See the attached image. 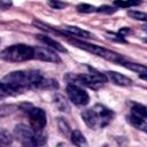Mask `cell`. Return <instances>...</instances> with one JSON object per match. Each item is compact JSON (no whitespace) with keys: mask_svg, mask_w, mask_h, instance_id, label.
Listing matches in <instances>:
<instances>
[{"mask_svg":"<svg viewBox=\"0 0 147 147\" xmlns=\"http://www.w3.org/2000/svg\"><path fill=\"white\" fill-rule=\"evenodd\" d=\"M42 75L38 70H18L6 75L2 82L16 93H21L23 88H37L38 83L42 79Z\"/></svg>","mask_w":147,"mask_h":147,"instance_id":"6da1fadb","label":"cell"},{"mask_svg":"<svg viewBox=\"0 0 147 147\" xmlns=\"http://www.w3.org/2000/svg\"><path fill=\"white\" fill-rule=\"evenodd\" d=\"M114 117V113L103 105H95L91 109H86L82 113V118L85 124L91 129L103 127L110 123Z\"/></svg>","mask_w":147,"mask_h":147,"instance_id":"7a4b0ae2","label":"cell"},{"mask_svg":"<svg viewBox=\"0 0 147 147\" xmlns=\"http://www.w3.org/2000/svg\"><path fill=\"white\" fill-rule=\"evenodd\" d=\"M88 69L90 74H68L65 76V80L68 82V84L84 85L93 90L99 88L103 83L107 82V77L105 74H101L93 68Z\"/></svg>","mask_w":147,"mask_h":147,"instance_id":"3957f363","label":"cell"},{"mask_svg":"<svg viewBox=\"0 0 147 147\" xmlns=\"http://www.w3.org/2000/svg\"><path fill=\"white\" fill-rule=\"evenodd\" d=\"M33 47L25 44H16L8 46L0 53V57L7 62H24L33 59Z\"/></svg>","mask_w":147,"mask_h":147,"instance_id":"277c9868","label":"cell"},{"mask_svg":"<svg viewBox=\"0 0 147 147\" xmlns=\"http://www.w3.org/2000/svg\"><path fill=\"white\" fill-rule=\"evenodd\" d=\"M14 136L23 146H40L46 142V138L41 132L34 131L25 124L16 125L14 129Z\"/></svg>","mask_w":147,"mask_h":147,"instance_id":"5b68a950","label":"cell"},{"mask_svg":"<svg viewBox=\"0 0 147 147\" xmlns=\"http://www.w3.org/2000/svg\"><path fill=\"white\" fill-rule=\"evenodd\" d=\"M71 44H74L75 46L79 47V48H83L87 52H91L100 57H103L108 61H111V62H116V63H121L124 57L118 54V53H115L110 49H107V48H103L101 46H96V45H92V44H87V42H84V41H80V40H70Z\"/></svg>","mask_w":147,"mask_h":147,"instance_id":"8992f818","label":"cell"},{"mask_svg":"<svg viewBox=\"0 0 147 147\" xmlns=\"http://www.w3.org/2000/svg\"><path fill=\"white\" fill-rule=\"evenodd\" d=\"M26 111L29 115L31 127L37 132H41L42 129L46 126V122H47L46 113L41 108H36V107H31Z\"/></svg>","mask_w":147,"mask_h":147,"instance_id":"52a82bcc","label":"cell"},{"mask_svg":"<svg viewBox=\"0 0 147 147\" xmlns=\"http://www.w3.org/2000/svg\"><path fill=\"white\" fill-rule=\"evenodd\" d=\"M67 94L69 99L77 106H85L90 101V96L86 91H84L79 85L68 84L67 86Z\"/></svg>","mask_w":147,"mask_h":147,"instance_id":"ba28073f","label":"cell"},{"mask_svg":"<svg viewBox=\"0 0 147 147\" xmlns=\"http://www.w3.org/2000/svg\"><path fill=\"white\" fill-rule=\"evenodd\" d=\"M34 56L36 59L45 62H52V63H59L61 62L60 56L52 49L46 48V47H33Z\"/></svg>","mask_w":147,"mask_h":147,"instance_id":"9c48e42d","label":"cell"},{"mask_svg":"<svg viewBox=\"0 0 147 147\" xmlns=\"http://www.w3.org/2000/svg\"><path fill=\"white\" fill-rule=\"evenodd\" d=\"M105 75L110 82H113L114 84L119 85V86H129L132 83V80L129 77H126L119 72H116V71H107Z\"/></svg>","mask_w":147,"mask_h":147,"instance_id":"30bf717a","label":"cell"},{"mask_svg":"<svg viewBox=\"0 0 147 147\" xmlns=\"http://www.w3.org/2000/svg\"><path fill=\"white\" fill-rule=\"evenodd\" d=\"M37 38H38L41 42H44L46 46L51 47V48L54 49V51H59V52H62V53H65V52H67V49H65L59 41H56L55 39H53V38H51V37L42 36V34H38Z\"/></svg>","mask_w":147,"mask_h":147,"instance_id":"8fae6325","label":"cell"},{"mask_svg":"<svg viewBox=\"0 0 147 147\" xmlns=\"http://www.w3.org/2000/svg\"><path fill=\"white\" fill-rule=\"evenodd\" d=\"M121 65L132 70V71H136L140 75L141 78H146V75H147V68L144 65V64H139V63H133V62H130V61H125V59L119 63Z\"/></svg>","mask_w":147,"mask_h":147,"instance_id":"7c38bea8","label":"cell"},{"mask_svg":"<svg viewBox=\"0 0 147 147\" xmlns=\"http://www.w3.org/2000/svg\"><path fill=\"white\" fill-rule=\"evenodd\" d=\"M63 30L70 34H74V36H77V37H83V38H91L92 34L86 31V30H83L78 26H74V25H65L63 28Z\"/></svg>","mask_w":147,"mask_h":147,"instance_id":"4fadbf2b","label":"cell"},{"mask_svg":"<svg viewBox=\"0 0 147 147\" xmlns=\"http://www.w3.org/2000/svg\"><path fill=\"white\" fill-rule=\"evenodd\" d=\"M127 121H129L134 127H137V129H139V130L146 132V130H147V122H146L145 118H141V117H138V116H134V115L130 114V116L127 117Z\"/></svg>","mask_w":147,"mask_h":147,"instance_id":"5bb4252c","label":"cell"},{"mask_svg":"<svg viewBox=\"0 0 147 147\" xmlns=\"http://www.w3.org/2000/svg\"><path fill=\"white\" fill-rule=\"evenodd\" d=\"M70 138H71V142L76 146H86L87 145L84 134L79 130H74L70 133Z\"/></svg>","mask_w":147,"mask_h":147,"instance_id":"9a60e30c","label":"cell"},{"mask_svg":"<svg viewBox=\"0 0 147 147\" xmlns=\"http://www.w3.org/2000/svg\"><path fill=\"white\" fill-rule=\"evenodd\" d=\"M57 87H59L57 82L54 79H51V78H48V79L42 78L37 85V88H41V90H56Z\"/></svg>","mask_w":147,"mask_h":147,"instance_id":"2e32d148","label":"cell"},{"mask_svg":"<svg viewBox=\"0 0 147 147\" xmlns=\"http://www.w3.org/2000/svg\"><path fill=\"white\" fill-rule=\"evenodd\" d=\"M131 114L134 115V116L145 118V119H146V117H147L146 107H145L144 105H140V103H134V105L131 107Z\"/></svg>","mask_w":147,"mask_h":147,"instance_id":"e0dca14e","label":"cell"},{"mask_svg":"<svg viewBox=\"0 0 147 147\" xmlns=\"http://www.w3.org/2000/svg\"><path fill=\"white\" fill-rule=\"evenodd\" d=\"M13 142V136L9 131L0 129V146H8Z\"/></svg>","mask_w":147,"mask_h":147,"instance_id":"ac0fdd59","label":"cell"},{"mask_svg":"<svg viewBox=\"0 0 147 147\" xmlns=\"http://www.w3.org/2000/svg\"><path fill=\"white\" fill-rule=\"evenodd\" d=\"M141 3V0H115L114 5L117 7H122V8H127V7H133V6H138Z\"/></svg>","mask_w":147,"mask_h":147,"instance_id":"d6986e66","label":"cell"},{"mask_svg":"<svg viewBox=\"0 0 147 147\" xmlns=\"http://www.w3.org/2000/svg\"><path fill=\"white\" fill-rule=\"evenodd\" d=\"M16 109H17L16 105H1L0 106V117L8 116V115L13 114Z\"/></svg>","mask_w":147,"mask_h":147,"instance_id":"ffe728a7","label":"cell"},{"mask_svg":"<svg viewBox=\"0 0 147 147\" xmlns=\"http://www.w3.org/2000/svg\"><path fill=\"white\" fill-rule=\"evenodd\" d=\"M76 9H77V11H79V13H92V11H94L96 8H95L94 6H92V5H88V3H80V5H78V6L76 7Z\"/></svg>","mask_w":147,"mask_h":147,"instance_id":"44dd1931","label":"cell"},{"mask_svg":"<svg viewBox=\"0 0 147 147\" xmlns=\"http://www.w3.org/2000/svg\"><path fill=\"white\" fill-rule=\"evenodd\" d=\"M127 15L134 20H139V21H146L147 20V15L146 13L142 11H134V10H130L127 11Z\"/></svg>","mask_w":147,"mask_h":147,"instance_id":"7402d4cb","label":"cell"},{"mask_svg":"<svg viewBox=\"0 0 147 147\" xmlns=\"http://www.w3.org/2000/svg\"><path fill=\"white\" fill-rule=\"evenodd\" d=\"M57 124H59L60 131H61L63 134L68 136V134L70 133V127H69V125L67 124V122H65L64 119H62V118H57Z\"/></svg>","mask_w":147,"mask_h":147,"instance_id":"603a6c76","label":"cell"},{"mask_svg":"<svg viewBox=\"0 0 147 147\" xmlns=\"http://www.w3.org/2000/svg\"><path fill=\"white\" fill-rule=\"evenodd\" d=\"M48 5L54 8V9H62V8H65L67 7V3L65 2H62L60 0H48Z\"/></svg>","mask_w":147,"mask_h":147,"instance_id":"cb8c5ba5","label":"cell"},{"mask_svg":"<svg viewBox=\"0 0 147 147\" xmlns=\"http://www.w3.org/2000/svg\"><path fill=\"white\" fill-rule=\"evenodd\" d=\"M107 36H108V38H109V39H113V40H115V41H117V42H125V40H124L123 36H121L119 33L107 32Z\"/></svg>","mask_w":147,"mask_h":147,"instance_id":"d4e9b609","label":"cell"},{"mask_svg":"<svg viewBox=\"0 0 147 147\" xmlns=\"http://www.w3.org/2000/svg\"><path fill=\"white\" fill-rule=\"evenodd\" d=\"M98 13H105V14H113L116 11V8H113L110 6H101L98 9H95Z\"/></svg>","mask_w":147,"mask_h":147,"instance_id":"484cf974","label":"cell"},{"mask_svg":"<svg viewBox=\"0 0 147 147\" xmlns=\"http://www.w3.org/2000/svg\"><path fill=\"white\" fill-rule=\"evenodd\" d=\"M59 99H60V101H55V102L59 105V108H60L62 111H64V109H68V108H69L68 105H67V102H65V99H63V98L60 96V95H59Z\"/></svg>","mask_w":147,"mask_h":147,"instance_id":"4316f807","label":"cell"}]
</instances>
